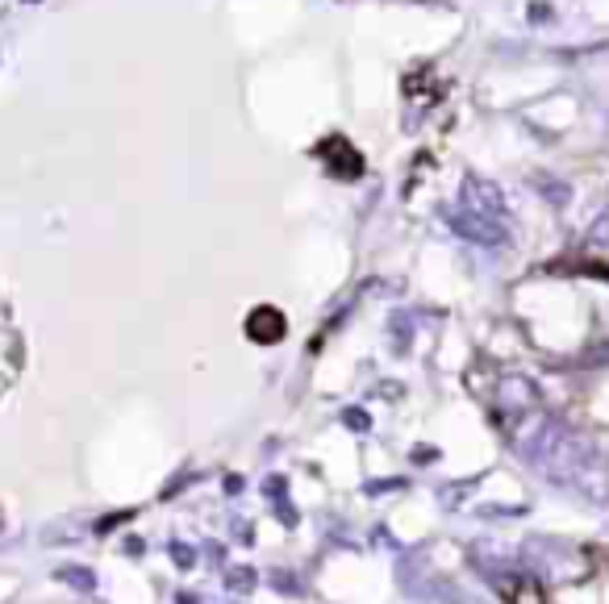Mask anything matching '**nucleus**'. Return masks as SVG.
I'll list each match as a JSON object with an SVG mask.
<instances>
[{"label":"nucleus","mask_w":609,"mask_h":604,"mask_svg":"<svg viewBox=\"0 0 609 604\" xmlns=\"http://www.w3.org/2000/svg\"><path fill=\"white\" fill-rule=\"evenodd\" d=\"M517 455L535 467L547 484L572 492L576 500L606 509L609 505V459L597 442L556 418H535L517 430Z\"/></svg>","instance_id":"1"},{"label":"nucleus","mask_w":609,"mask_h":604,"mask_svg":"<svg viewBox=\"0 0 609 604\" xmlns=\"http://www.w3.org/2000/svg\"><path fill=\"white\" fill-rule=\"evenodd\" d=\"M446 221L459 238H468L476 246H505L510 242V209H505V192L492 184V180H480V176H468L464 188H459V201L446 209Z\"/></svg>","instance_id":"2"},{"label":"nucleus","mask_w":609,"mask_h":604,"mask_svg":"<svg viewBox=\"0 0 609 604\" xmlns=\"http://www.w3.org/2000/svg\"><path fill=\"white\" fill-rule=\"evenodd\" d=\"M526 567L547 580H576L585 576V555L560 537H530L526 542Z\"/></svg>","instance_id":"3"},{"label":"nucleus","mask_w":609,"mask_h":604,"mask_svg":"<svg viewBox=\"0 0 609 604\" xmlns=\"http://www.w3.org/2000/svg\"><path fill=\"white\" fill-rule=\"evenodd\" d=\"M497 409L514 421H522L526 413H535V409H539V384L526 379V375H505V379L497 384Z\"/></svg>","instance_id":"4"},{"label":"nucleus","mask_w":609,"mask_h":604,"mask_svg":"<svg viewBox=\"0 0 609 604\" xmlns=\"http://www.w3.org/2000/svg\"><path fill=\"white\" fill-rule=\"evenodd\" d=\"M284 334H288V322H284V313L276 304H259V309H251V317H247V338H251V342L276 347V342H284Z\"/></svg>","instance_id":"5"},{"label":"nucleus","mask_w":609,"mask_h":604,"mask_svg":"<svg viewBox=\"0 0 609 604\" xmlns=\"http://www.w3.org/2000/svg\"><path fill=\"white\" fill-rule=\"evenodd\" d=\"M322 150H326V155H338V164L330 167L338 180H355V176H363V155H359L347 138H330Z\"/></svg>","instance_id":"6"},{"label":"nucleus","mask_w":609,"mask_h":604,"mask_svg":"<svg viewBox=\"0 0 609 604\" xmlns=\"http://www.w3.org/2000/svg\"><path fill=\"white\" fill-rule=\"evenodd\" d=\"M255 583H259L255 567H242V563H238V567L226 571V588H230L235 596H251V592H255Z\"/></svg>","instance_id":"7"},{"label":"nucleus","mask_w":609,"mask_h":604,"mask_svg":"<svg viewBox=\"0 0 609 604\" xmlns=\"http://www.w3.org/2000/svg\"><path fill=\"white\" fill-rule=\"evenodd\" d=\"M63 583H71V588H80V592H96V576L88 571V567H75V563H68V567H59L55 571Z\"/></svg>","instance_id":"8"},{"label":"nucleus","mask_w":609,"mask_h":604,"mask_svg":"<svg viewBox=\"0 0 609 604\" xmlns=\"http://www.w3.org/2000/svg\"><path fill=\"white\" fill-rule=\"evenodd\" d=\"M343 421L351 425L355 434H368V430H372V418H368L363 409H347V413H343Z\"/></svg>","instance_id":"9"},{"label":"nucleus","mask_w":609,"mask_h":604,"mask_svg":"<svg viewBox=\"0 0 609 604\" xmlns=\"http://www.w3.org/2000/svg\"><path fill=\"white\" fill-rule=\"evenodd\" d=\"M393 347L397 350L409 347V322L405 317H393Z\"/></svg>","instance_id":"10"},{"label":"nucleus","mask_w":609,"mask_h":604,"mask_svg":"<svg viewBox=\"0 0 609 604\" xmlns=\"http://www.w3.org/2000/svg\"><path fill=\"white\" fill-rule=\"evenodd\" d=\"M171 555H176L180 567H192V563H196V551H188L184 542H176V546H171Z\"/></svg>","instance_id":"11"}]
</instances>
